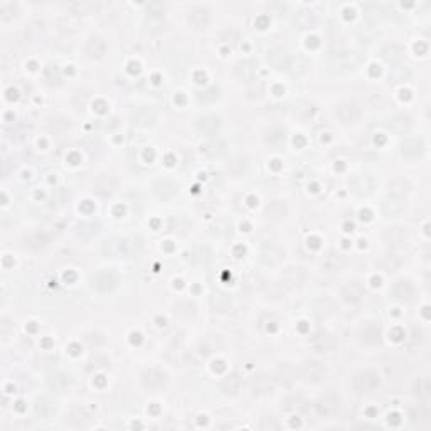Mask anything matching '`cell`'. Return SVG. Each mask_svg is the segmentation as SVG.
Masks as SVG:
<instances>
[{
  "instance_id": "6da1fadb",
  "label": "cell",
  "mask_w": 431,
  "mask_h": 431,
  "mask_svg": "<svg viewBox=\"0 0 431 431\" xmlns=\"http://www.w3.org/2000/svg\"><path fill=\"white\" fill-rule=\"evenodd\" d=\"M379 386V379L376 374L372 372H364L355 377V389L360 392H370Z\"/></svg>"
},
{
  "instance_id": "7a4b0ae2",
  "label": "cell",
  "mask_w": 431,
  "mask_h": 431,
  "mask_svg": "<svg viewBox=\"0 0 431 431\" xmlns=\"http://www.w3.org/2000/svg\"><path fill=\"white\" fill-rule=\"evenodd\" d=\"M337 115L344 123H352L359 118V110L354 105H342L337 110Z\"/></svg>"
},
{
  "instance_id": "3957f363",
  "label": "cell",
  "mask_w": 431,
  "mask_h": 431,
  "mask_svg": "<svg viewBox=\"0 0 431 431\" xmlns=\"http://www.w3.org/2000/svg\"><path fill=\"white\" fill-rule=\"evenodd\" d=\"M317 409H318V413H320L322 416H328V414L335 413V411H337V399H335V397H332V396L323 397V399L317 404Z\"/></svg>"
},
{
  "instance_id": "277c9868",
  "label": "cell",
  "mask_w": 431,
  "mask_h": 431,
  "mask_svg": "<svg viewBox=\"0 0 431 431\" xmlns=\"http://www.w3.org/2000/svg\"><path fill=\"white\" fill-rule=\"evenodd\" d=\"M411 293H413V288H411L407 283H404V281H401V283L394 288V295L397 296V298H409Z\"/></svg>"
}]
</instances>
